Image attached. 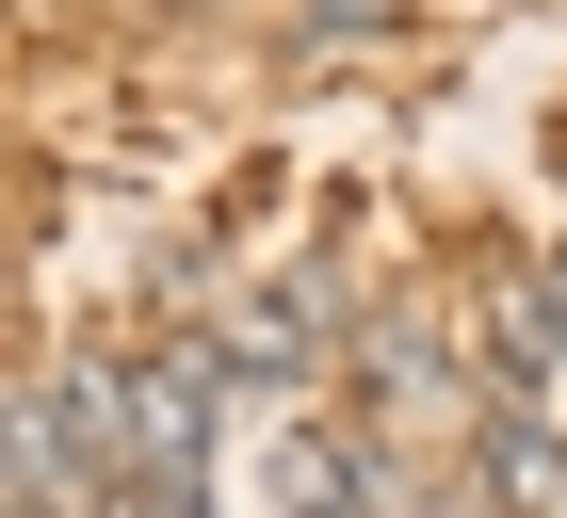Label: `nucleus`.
<instances>
[{
  "instance_id": "4",
  "label": "nucleus",
  "mask_w": 567,
  "mask_h": 518,
  "mask_svg": "<svg viewBox=\"0 0 567 518\" xmlns=\"http://www.w3.org/2000/svg\"><path fill=\"white\" fill-rule=\"evenodd\" d=\"M357 388H373V422H437V405H454V356H437V324H422V308H390V324H373Z\"/></svg>"
},
{
  "instance_id": "2",
  "label": "nucleus",
  "mask_w": 567,
  "mask_h": 518,
  "mask_svg": "<svg viewBox=\"0 0 567 518\" xmlns=\"http://www.w3.org/2000/svg\"><path fill=\"white\" fill-rule=\"evenodd\" d=\"M276 486H292V518H405V470H390V437L373 422H292L276 437Z\"/></svg>"
},
{
  "instance_id": "3",
  "label": "nucleus",
  "mask_w": 567,
  "mask_h": 518,
  "mask_svg": "<svg viewBox=\"0 0 567 518\" xmlns=\"http://www.w3.org/2000/svg\"><path fill=\"white\" fill-rule=\"evenodd\" d=\"M471 486L503 518H567V437L535 422L519 388H471Z\"/></svg>"
},
{
  "instance_id": "6",
  "label": "nucleus",
  "mask_w": 567,
  "mask_h": 518,
  "mask_svg": "<svg viewBox=\"0 0 567 518\" xmlns=\"http://www.w3.org/2000/svg\"><path fill=\"white\" fill-rule=\"evenodd\" d=\"M405 518H503V503H486L471 470H437V486H405Z\"/></svg>"
},
{
  "instance_id": "5",
  "label": "nucleus",
  "mask_w": 567,
  "mask_h": 518,
  "mask_svg": "<svg viewBox=\"0 0 567 518\" xmlns=\"http://www.w3.org/2000/svg\"><path fill=\"white\" fill-rule=\"evenodd\" d=\"M82 518H212V486H146V470H97Z\"/></svg>"
},
{
  "instance_id": "1",
  "label": "nucleus",
  "mask_w": 567,
  "mask_h": 518,
  "mask_svg": "<svg viewBox=\"0 0 567 518\" xmlns=\"http://www.w3.org/2000/svg\"><path fill=\"white\" fill-rule=\"evenodd\" d=\"M212 437H227V341H163L114 373V470L212 486Z\"/></svg>"
}]
</instances>
